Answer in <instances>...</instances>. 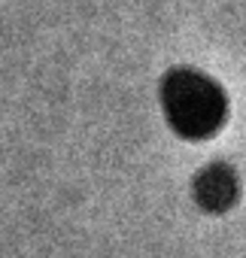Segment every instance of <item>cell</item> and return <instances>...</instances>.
Returning <instances> with one entry per match:
<instances>
[{"label": "cell", "mask_w": 246, "mask_h": 258, "mask_svg": "<svg viewBox=\"0 0 246 258\" xmlns=\"http://www.w3.org/2000/svg\"><path fill=\"white\" fill-rule=\"evenodd\" d=\"M167 109L176 127L186 131H204L216 118V94L195 76H179L167 88Z\"/></svg>", "instance_id": "6da1fadb"}]
</instances>
